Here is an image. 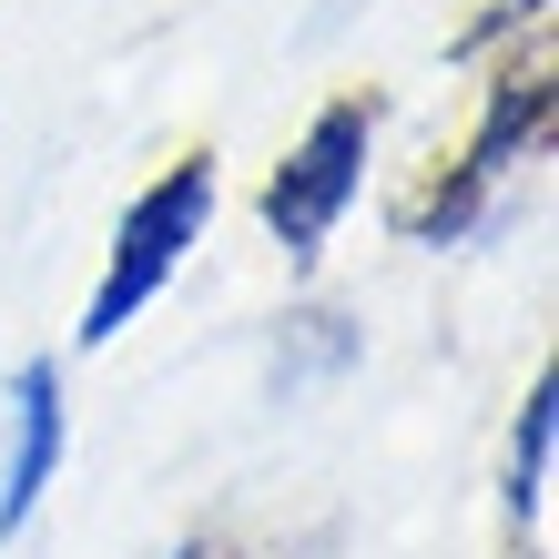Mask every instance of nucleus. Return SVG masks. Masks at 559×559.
<instances>
[{
    "label": "nucleus",
    "mask_w": 559,
    "mask_h": 559,
    "mask_svg": "<svg viewBox=\"0 0 559 559\" xmlns=\"http://www.w3.org/2000/svg\"><path fill=\"white\" fill-rule=\"evenodd\" d=\"M61 457H72V377H61V356H21L0 386V549L41 519Z\"/></svg>",
    "instance_id": "4"
},
{
    "label": "nucleus",
    "mask_w": 559,
    "mask_h": 559,
    "mask_svg": "<svg viewBox=\"0 0 559 559\" xmlns=\"http://www.w3.org/2000/svg\"><path fill=\"white\" fill-rule=\"evenodd\" d=\"M549 122H559V82H549V41H519L499 61H478V103L457 153H438L427 174L397 193V235L417 254H457L509 214V193L549 163Z\"/></svg>",
    "instance_id": "1"
},
{
    "label": "nucleus",
    "mask_w": 559,
    "mask_h": 559,
    "mask_svg": "<svg viewBox=\"0 0 559 559\" xmlns=\"http://www.w3.org/2000/svg\"><path fill=\"white\" fill-rule=\"evenodd\" d=\"M549 468H559V377L539 367L519 417H509V448H499V509H509V530H530V539L549 530Z\"/></svg>",
    "instance_id": "5"
},
{
    "label": "nucleus",
    "mask_w": 559,
    "mask_h": 559,
    "mask_svg": "<svg viewBox=\"0 0 559 559\" xmlns=\"http://www.w3.org/2000/svg\"><path fill=\"white\" fill-rule=\"evenodd\" d=\"M377 133H386V103L356 82V92H325V103L285 133V153L265 163V183H254V224H265V245L285 254L295 275H316L325 245L346 235V214L367 204Z\"/></svg>",
    "instance_id": "3"
},
{
    "label": "nucleus",
    "mask_w": 559,
    "mask_h": 559,
    "mask_svg": "<svg viewBox=\"0 0 559 559\" xmlns=\"http://www.w3.org/2000/svg\"><path fill=\"white\" fill-rule=\"evenodd\" d=\"M214 214H224V163H214V143H183L153 183L122 193L112 245H103V275H92V295H82L72 346H82V356H103V346L133 336V325L163 306V295H174V275L204 254Z\"/></svg>",
    "instance_id": "2"
},
{
    "label": "nucleus",
    "mask_w": 559,
    "mask_h": 559,
    "mask_svg": "<svg viewBox=\"0 0 559 559\" xmlns=\"http://www.w3.org/2000/svg\"><path fill=\"white\" fill-rule=\"evenodd\" d=\"M163 559H245V549H235V539H224V530H183V539H174V549H163Z\"/></svg>",
    "instance_id": "6"
}]
</instances>
